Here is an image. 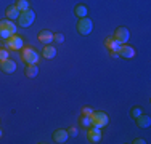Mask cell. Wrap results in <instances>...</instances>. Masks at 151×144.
I'll return each instance as SVG.
<instances>
[{
  "label": "cell",
  "instance_id": "27",
  "mask_svg": "<svg viewBox=\"0 0 151 144\" xmlns=\"http://www.w3.org/2000/svg\"><path fill=\"white\" fill-rule=\"evenodd\" d=\"M145 143H146L145 139H140V138H138V139H135V141H134V144H145Z\"/></svg>",
  "mask_w": 151,
  "mask_h": 144
},
{
  "label": "cell",
  "instance_id": "20",
  "mask_svg": "<svg viewBox=\"0 0 151 144\" xmlns=\"http://www.w3.org/2000/svg\"><path fill=\"white\" fill-rule=\"evenodd\" d=\"M81 125H82V127H85V128L92 127V118H90V115H82V118H81Z\"/></svg>",
  "mask_w": 151,
  "mask_h": 144
},
{
  "label": "cell",
  "instance_id": "17",
  "mask_svg": "<svg viewBox=\"0 0 151 144\" xmlns=\"http://www.w3.org/2000/svg\"><path fill=\"white\" fill-rule=\"evenodd\" d=\"M37 74H39V66L37 64H27L26 66V77L34 78Z\"/></svg>",
  "mask_w": 151,
  "mask_h": 144
},
{
  "label": "cell",
  "instance_id": "18",
  "mask_svg": "<svg viewBox=\"0 0 151 144\" xmlns=\"http://www.w3.org/2000/svg\"><path fill=\"white\" fill-rule=\"evenodd\" d=\"M74 14L79 18V19H81V18H85L87 16V6L85 5H77L74 8Z\"/></svg>",
  "mask_w": 151,
  "mask_h": 144
},
{
  "label": "cell",
  "instance_id": "4",
  "mask_svg": "<svg viewBox=\"0 0 151 144\" xmlns=\"http://www.w3.org/2000/svg\"><path fill=\"white\" fill-rule=\"evenodd\" d=\"M93 31V21L90 19V18H81L77 23V32L81 35H88L90 32Z\"/></svg>",
  "mask_w": 151,
  "mask_h": 144
},
{
  "label": "cell",
  "instance_id": "8",
  "mask_svg": "<svg viewBox=\"0 0 151 144\" xmlns=\"http://www.w3.org/2000/svg\"><path fill=\"white\" fill-rule=\"evenodd\" d=\"M87 138L90 143H100V139H101V128H96V127H88V131H87Z\"/></svg>",
  "mask_w": 151,
  "mask_h": 144
},
{
  "label": "cell",
  "instance_id": "14",
  "mask_svg": "<svg viewBox=\"0 0 151 144\" xmlns=\"http://www.w3.org/2000/svg\"><path fill=\"white\" fill-rule=\"evenodd\" d=\"M135 120H137V125H138L140 128H148L151 125V117L150 115H145V114H142L140 117H137Z\"/></svg>",
  "mask_w": 151,
  "mask_h": 144
},
{
  "label": "cell",
  "instance_id": "5",
  "mask_svg": "<svg viewBox=\"0 0 151 144\" xmlns=\"http://www.w3.org/2000/svg\"><path fill=\"white\" fill-rule=\"evenodd\" d=\"M90 118H92V125L96 128H103L109 123V118H108V115L105 112H93L90 115Z\"/></svg>",
  "mask_w": 151,
  "mask_h": 144
},
{
  "label": "cell",
  "instance_id": "12",
  "mask_svg": "<svg viewBox=\"0 0 151 144\" xmlns=\"http://www.w3.org/2000/svg\"><path fill=\"white\" fill-rule=\"evenodd\" d=\"M37 38H39V42H42L44 45H50V43H52V40H53V34L45 29V31H40V32H39Z\"/></svg>",
  "mask_w": 151,
  "mask_h": 144
},
{
  "label": "cell",
  "instance_id": "1",
  "mask_svg": "<svg viewBox=\"0 0 151 144\" xmlns=\"http://www.w3.org/2000/svg\"><path fill=\"white\" fill-rule=\"evenodd\" d=\"M13 34H16V24H15V21H10V19L0 21V38L8 40Z\"/></svg>",
  "mask_w": 151,
  "mask_h": 144
},
{
  "label": "cell",
  "instance_id": "26",
  "mask_svg": "<svg viewBox=\"0 0 151 144\" xmlns=\"http://www.w3.org/2000/svg\"><path fill=\"white\" fill-rule=\"evenodd\" d=\"M109 56H111V58H119V53H117V51H114V50H111Z\"/></svg>",
  "mask_w": 151,
  "mask_h": 144
},
{
  "label": "cell",
  "instance_id": "3",
  "mask_svg": "<svg viewBox=\"0 0 151 144\" xmlns=\"http://www.w3.org/2000/svg\"><path fill=\"white\" fill-rule=\"evenodd\" d=\"M34 19H35V13L32 11V10H26V11H21L19 13V18H18V24H19L21 27H29L32 23H34Z\"/></svg>",
  "mask_w": 151,
  "mask_h": 144
},
{
  "label": "cell",
  "instance_id": "6",
  "mask_svg": "<svg viewBox=\"0 0 151 144\" xmlns=\"http://www.w3.org/2000/svg\"><path fill=\"white\" fill-rule=\"evenodd\" d=\"M5 42H6V46H8L10 50H21L24 46L23 37H21V35H18V34H13L12 37H10L8 40H5Z\"/></svg>",
  "mask_w": 151,
  "mask_h": 144
},
{
  "label": "cell",
  "instance_id": "16",
  "mask_svg": "<svg viewBox=\"0 0 151 144\" xmlns=\"http://www.w3.org/2000/svg\"><path fill=\"white\" fill-rule=\"evenodd\" d=\"M105 46L108 50H114V51H119V48H121V43L116 40L114 37H109V38H106V42H105Z\"/></svg>",
  "mask_w": 151,
  "mask_h": 144
},
{
  "label": "cell",
  "instance_id": "15",
  "mask_svg": "<svg viewBox=\"0 0 151 144\" xmlns=\"http://www.w3.org/2000/svg\"><path fill=\"white\" fill-rule=\"evenodd\" d=\"M42 56L47 58V59H52V58L56 56V48L52 45H45L44 50H42Z\"/></svg>",
  "mask_w": 151,
  "mask_h": 144
},
{
  "label": "cell",
  "instance_id": "22",
  "mask_svg": "<svg viewBox=\"0 0 151 144\" xmlns=\"http://www.w3.org/2000/svg\"><path fill=\"white\" fill-rule=\"evenodd\" d=\"M143 112H142V109H140V107H134V109L130 110V115L134 118H137V117H140V115H142Z\"/></svg>",
  "mask_w": 151,
  "mask_h": 144
},
{
  "label": "cell",
  "instance_id": "25",
  "mask_svg": "<svg viewBox=\"0 0 151 144\" xmlns=\"http://www.w3.org/2000/svg\"><path fill=\"white\" fill-rule=\"evenodd\" d=\"M93 109L92 107H82V115H92Z\"/></svg>",
  "mask_w": 151,
  "mask_h": 144
},
{
  "label": "cell",
  "instance_id": "11",
  "mask_svg": "<svg viewBox=\"0 0 151 144\" xmlns=\"http://www.w3.org/2000/svg\"><path fill=\"white\" fill-rule=\"evenodd\" d=\"M68 138H69V135H68L66 130H56L55 133H53V141L58 143V144H63L68 141Z\"/></svg>",
  "mask_w": 151,
  "mask_h": 144
},
{
  "label": "cell",
  "instance_id": "24",
  "mask_svg": "<svg viewBox=\"0 0 151 144\" xmlns=\"http://www.w3.org/2000/svg\"><path fill=\"white\" fill-rule=\"evenodd\" d=\"M77 133H79L77 127H71L69 130H68V135H69V136H77Z\"/></svg>",
  "mask_w": 151,
  "mask_h": 144
},
{
  "label": "cell",
  "instance_id": "10",
  "mask_svg": "<svg viewBox=\"0 0 151 144\" xmlns=\"http://www.w3.org/2000/svg\"><path fill=\"white\" fill-rule=\"evenodd\" d=\"M0 69L5 72V74H12V72L16 71V63H15V61H12L10 58H8V59H5V61H0Z\"/></svg>",
  "mask_w": 151,
  "mask_h": 144
},
{
  "label": "cell",
  "instance_id": "2",
  "mask_svg": "<svg viewBox=\"0 0 151 144\" xmlns=\"http://www.w3.org/2000/svg\"><path fill=\"white\" fill-rule=\"evenodd\" d=\"M21 59L26 64H37L39 63V53L35 51L32 46H26L21 48Z\"/></svg>",
  "mask_w": 151,
  "mask_h": 144
},
{
  "label": "cell",
  "instance_id": "19",
  "mask_svg": "<svg viewBox=\"0 0 151 144\" xmlns=\"http://www.w3.org/2000/svg\"><path fill=\"white\" fill-rule=\"evenodd\" d=\"M15 6L19 10V11H26V10L31 8V6H29V0H16Z\"/></svg>",
  "mask_w": 151,
  "mask_h": 144
},
{
  "label": "cell",
  "instance_id": "28",
  "mask_svg": "<svg viewBox=\"0 0 151 144\" xmlns=\"http://www.w3.org/2000/svg\"><path fill=\"white\" fill-rule=\"evenodd\" d=\"M0 138H2V130H0Z\"/></svg>",
  "mask_w": 151,
  "mask_h": 144
},
{
  "label": "cell",
  "instance_id": "9",
  "mask_svg": "<svg viewBox=\"0 0 151 144\" xmlns=\"http://www.w3.org/2000/svg\"><path fill=\"white\" fill-rule=\"evenodd\" d=\"M119 56L122 58H125V59H130V58H134L135 56V48L134 46H130V45H127V43H124V45H121V48H119Z\"/></svg>",
  "mask_w": 151,
  "mask_h": 144
},
{
  "label": "cell",
  "instance_id": "21",
  "mask_svg": "<svg viewBox=\"0 0 151 144\" xmlns=\"http://www.w3.org/2000/svg\"><path fill=\"white\" fill-rule=\"evenodd\" d=\"M8 58H10V51H8V50L0 48V61H5V59H8Z\"/></svg>",
  "mask_w": 151,
  "mask_h": 144
},
{
  "label": "cell",
  "instance_id": "7",
  "mask_svg": "<svg viewBox=\"0 0 151 144\" xmlns=\"http://www.w3.org/2000/svg\"><path fill=\"white\" fill-rule=\"evenodd\" d=\"M114 38H116L121 45H124V43H127L129 40H130V32H129V29L121 26V27L116 29V32H114Z\"/></svg>",
  "mask_w": 151,
  "mask_h": 144
},
{
  "label": "cell",
  "instance_id": "23",
  "mask_svg": "<svg viewBox=\"0 0 151 144\" xmlns=\"http://www.w3.org/2000/svg\"><path fill=\"white\" fill-rule=\"evenodd\" d=\"M53 40L58 42V43H63L64 42V35L60 34V32H58V34H53Z\"/></svg>",
  "mask_w": 151,
  "mask_h": 144
},
{
  "label": "cell",
  "instance_id": "13",
  "mask_svg": "<svg viewBox=\"0 0 151 144\" xmlns=\"http://www.w3.org/2000/svg\"><path fill=\"white\" fill-rule=\"evenodd\" d=\"M19 10L16 8L15 5H10V6H6V10H5V14H6V19H10V21H15L19 18Z\"/></svg>",
  "mask_w": 151,
  "mask_h": 144
}]
</instances>
